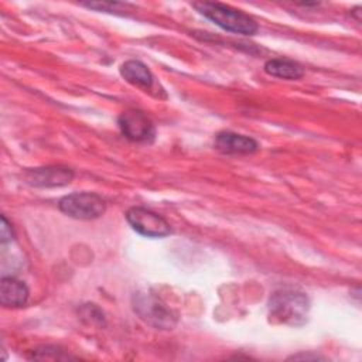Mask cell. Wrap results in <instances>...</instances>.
I'll list each match as a JSON object with an SVG mask.
<instances>
[{"instance_id": "cell-1", "label": "cell", "mask_w": 362, "mask_h": 362, "mask_svg": "<svg viewBox=\"0 0 362 362\" xmlns=\"http://www.w3.org/2000/svg\"><path fill=\"white\" fill-rule=\"evenodd\" d=\"M310 311L308 297L291 287L276 290L269 298V314L277 322L287 325H303Z\"/></svg>"}, {"instance_id": "cell-2", "label": "cell", "mask_w": 362, "mask_h": 362, "mask_svg": "<svg viewBox=\"0 0 362 362\" xmlns=\"http://www.w3.org/2000/svg\"><path fill=\"white\" fill-rule=\"evenodd\" d=\"M194 7L208 20H211L218 27L242 35H253L257 33V23L247 14L230 8L221 3H194Z\"/></svg>"}, {"instance_id": "cell-3", "label": "cell", "mask_w": 362, "mask_h": 362, "mask_svg": "<svg viewBox=\"0 0 362 362\" xmlns=\"http://www.w3.org/2000/svg\"><path fill=\"white\" fill-rule=\"evenodd\" d=\"M133 308L139 317L154 328L170 329L175 325L174 313L150 293H137L133 296Z\"/></svg>"}, {"instance_id": "cell-4", "label": "cell", "mask_w": 362, "mask_h": 362, "mask_svg": "<svg viewBox=\"0 0 362 362\" xmlns=\"http://www.w3.org/2000/svg\"><path fill=\"white\" fill-rule=\"evenodd\" d=\"M59 209L75 219H96L106 211V204L102 197L93 192H74L59 199Z\"/></svg>"}, {"instance_id": "cell-5", "label": "cell", "mask_w": 362, "mask_h": 362, "mask_svg": "<svg viewBox=\"0 0 362 362\" xmlns=\"http://www.w3.org/2000/svg\"><path fill=\"white\" fill-rule=\"evenodd\" d=\"M126 219L137 233L147 238H163L171 232L170 223L163 216L141 206L130 208Z\"/></svg>"}, {"instance_id": "cell-6", "label": "cell", "mask_w": 362, "mask_h": 362, "mask_svg": "<svg viewBox=\"0 0 362 362\" xmlns=\"http://www.w3.org/2000/svg\"><path fill=\"white\" fill-rule=\"evenodd\" d=\"M119 127L126 139L137 143L151 141L154 139V126L151 120L140 110L130 109L119 116Z\"/></svg>"}, {"instance_id": "cell-7", "label": "cell", "mask_w": 362, "mask_h": 362, "mask_svg": "<svg viewBox=\"0 0 362 362\" xmlns=\"http://www.w3.org/2000/svg\"><path fill=\"white\" fill-rule=\"evenodd\" d=\"M74 171L68 167L49 165L41 168H33L25 173V180L34 187H62L72 181Z\"/></svg>"}, {"instance_id": "cell-8", "label": "cell", "mask_w": 362, "mask_h": 362, "mask_svg": "<svg viewBox=\"0 0 362 362\" xmlns=\"http://www.w3.org/2000/svg\"><path fill=\"white\" fill-rule=\"evenodd\" d=\"M215 147L226 154H249L259 148L255 139L232 132L219 133L215 139Z\"/></svg>"}, {"instance_id": "cell-9", "label": "cell", "mask_w": 362, "mask_h": 362, "mask_svg": "<svg viewBox=\"0 0 362 362\" xmlns=\"http://www.w3.org/2000/svg\"><path fill=\"white\" fill-rule=\"evenodd\" d=\"M28 300V288L27 286L14 279V277H3L0 283V303L4 307H21Z\"/></svg>"}, {"instance_id": "cell-10", "label": "cell", "mask_w": 362, "mask_h": 362, "mask_svg": "<svg viewBox=\"0 0 362 362\" xmlns=\"http://www.w3.org/2000/svg\"><path fill=\"white\" fill-rule=\"evenodd\" d=\"M120 75L132 85L140 88H150L153 85V74L150 69L137 59H129L120 66Z\"/></svg>"}, {"instance_id": "cell-11", "label": "cell", "mask_w": 362, "mask_h": 362, "mask_svg": "<svg viewBox=\"0 0 362 362\" xmlns=\"http://www.w3.org/2000/svg\"><path fill=\"white\" fill-rule=\"evenodd\" d=\"M264 71L272 76L283 79H300L304 75V69L300 64L284 58H273L266 61Z\"/></svg>"}, {"instance_id": "cell-12", "label": "cell", "mask_w": 362, "mask_h": 362, "mask_svg": "<svg viewBox=\"0 0 362 362\" xmlns=\"http://www.w3.org/2000/svg\"><path fill=\"white\" fill-rule=\"evenodd\" d=\"M30 358L31 359H41V361L42 359H48V361H55L57 359V361H61V359H69L71 356L64 354V351H61L58 346L47 345V346H40V348L34 349Z\"/></svg>"}, {"instance_id": "cell-13", "label": "cell", "mask_w": 362, "mask_h": 362, "mask_svg": "<svg viewBox=\"0 0 362 362\" xmlns=\"http://www.w3.org/2000/svg\"><path fill=\"white\" fill-rule=\"evenodd\" d=\"M0 236H1V238H0V240H1V243H3V245H6L7 242H11V240H13V236H14L13 229H11V226H10L8 221L6 219V216H1Z\"/></svg>"}]
</instances>
